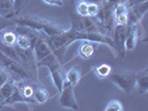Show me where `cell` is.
<instances>
[{
  "instance_id": "6da1fadb",
  "label": "cell",
  "mask_w": 148,
  "mask_h": 111,
  "mask_svg": "<svg viewBox=\"0 0 148 111\" xmlns=\"http://www.w3.org/2000/svg\"><path fill=\"white\" fill-rule=\"evenodd\" d=\"M12 22L16 23L17 26H22V27H27L30 29L36 30L38 32H40L41 35L46 36L49 40L56 38L65 31V29H62L59 25L49 21V20H46V19H42V18L37 17V16H16L12 18Z\"/></svg>"
},
{
  "instance_id": "7a4b0ae2",
  "label": "cell",
  "mask_w": 148,
  "mask_h": 111,
  "mask_svg": "<svg viewBox=\"0 0 148 111\" xmlns=\"http://www.w3.org/2000/svg\"><path fill=\"white\" fill-rule=\"evenodd\" d=\"M0 65L5 69V71L9 74L10 78L14 80H36L31 74L25 69V67L18 61L12 60L7 57L5 53L0 51ZM39 81V80H37Z\"/></svg>"
},
{
  "instance_id": "3957f363",
  "label": "cell",
  "mask_w": 148,
  "mask_h": 111,
  "mask_svg": "<svg viewBox=\"0 0 148 111\" xmlns=\"http://www.w3.org/2000/svg\"><path fill=\"white\" fill-rule=\"evenodd\" d=\"M109 80L121 91L130 95L136 88V71L132 70H115L109 74Z\"/></svg>"
},
{
  "instance_id": "277c9868",
  "label": "cell",
  "mask_w": 148,
  "mask_h": 111,
  "mask_svg": "<svg viewBox=\"0 0 148 111\" xmlns=\"http://www.w3.org/2000/svg\"><path fill=\"white\" fill-rule=\"evenodd\" d=\"M37 66L46 67L49 69L52 82H53L56 89L60 92L62 89V86H64V82H65V74H64L62 68L60 66V61L55 56V53L52 52L49 56H47L46 58L41 59L37 63Z\"/></svg>"
},
{
  "instance_id": "5b68a950",
  "label": "cell",
  "mask_w": 148,
  "mask_h": 111,
  "mask_svg": "<svg viewBox=\"0 0 148 111\" xmlns=\"http://www.w3.org/2000/svg\"><path fill=\"white\" fill-rule=\"evenodd\" d=\"M115 5L116 3L114 1L105 0L104 2L99 3V12H98L97 17H95L97 20L103 25L106 35L108 31H111L112 27H114V22H115L114 7H115Z\"/></svg>"
},
{
  "instance_id": "8992f818",
  "label": "cell",
  "mask_w": 148,
  "mask_h": 111,
  "mask_svg": "<svg viewBox=\"0 0 148 111\" xmlns=\"http://www.w3.org/2000/svg\"><path fill=\"white\" fill-rule=\"evenodd\" d=\"M59 106L62 108H68V109H73L75 111L79 110V107L77 104V100L75 98V92H74V86L71 83L65 80L62 89L60 91L59 100H58Z\"/></svg>"
},
{
  "instance_id": "52a82bcc",
  "label": "cell",
  "mask_w": 148,
  "mask_h": 111,
  "mask_svg": "<svg viewBox=\"0 0 148 111\" xmlns=\"http://www.w3.org/2000/svg\"><path fill=\"white\" fill-rule=\"evenodd\" d=\"M126 30L127 25H116L114 28V37L112 42L115 44L116 51L118 56L125 57L126 56V48H125V40H126Z\"/></svg>"
},
{
  "instance_id": "ba28073f",
  "label": "cell",
  "mask_w": 148,
  "mask_h": 111,
  "mask_svg": "<svg viewBox=\"0 0 148 111\" xmlns=\"http://www.w3.org/2000/svg\"><path fill=\"white\" fill-rule=\"evenodd\" d=\"M50 53H52V49L50 42H49V39L42 35L34 47V54H35V59L37 61V63L41 59L49 56Z\"/></svg>"
},
{
  "instance_id": "9c48e42d",
  "label": "cell",
  "mask_w": 148,
  "mask_h": 111,
  "mask_svg": "<svg viewBox=\"0 0 148 111\" xmlns=\"http://www.w3.org/2000/svg\"><path fill=\"white\" fill-rule=\"evenodd\" d=\"M147 9H148L147 1L130 6L129 9H128V21H127V26L134 25V23H139L141 18L146 14Z\"/></svg>"
},
{
  "instance_id": "30bf717a",
  "label": "cell",
  "mask_w": 148,
  "mask_h": 111,
  "mask_svg": "<svg viewBox=\"0 0 148 111\" xmlns=\"http://www.w3.org/2000/svg\"><path fill=\"white\" fill-rule=\"evenodd\" d=\"M139 38V23H134L127 26L125 48L127 50H134Z\"/></svg>"
},
{
  "instance_id": "8fae6325",
  "label": "cell",
  "mask_w": 148,
  "mask_h": 111,
  "mask_svg": "<svg viewBox=\"0 0 148 111\" xmlns=\"http://www.w3.org/2000/svg\"><path fill=\"white\" fill-rule=\"evenodd\" d=\"M0 16L6 20L15 17V0H0Z\"/></svg>"
},
{
  "instance_id": "7c38bea8",
  "label": "cell",
  "mask_w": 148,
  "mask_h": 111,
  "mask_svg": "<svg viewBox=\"0 0 148 111\" xmlns=\"http://www.w3.org/2000/svg\"><path fill=\"white\" fill-rule=\"evenodd\" d=\"M136 87L139 93L145 95L148 91V69L144 68L139 71H136Z\"/></svg>"
},
{
  "instance_id": "4fadbf2b",
  "label": "cell",
  "mask_w": 148,
  "mask_h": 111,
  "mask_svg": "<svg viewBox=\"0 0 148 111\" xmlns=\"http://www.w3.org/2000/svg\"><path fill=\"white\" fill-rule=\"evenodd\" d=\"M34 99L38 104H45L48 99H49V92L48 90L45 88L41 84V82L39 81L35 84L34 89Z\"/></svg>"
},
{
  "instance_id": "5bb4252c",
  "label": "cell",
  "mask_w": 148,
  "mask_h": 111,
  "mask_svg": "<svg viewBox=\"0 0 148 111\" xmlns=\"http://www.w3.org/2000/svg\"><path fill=\"white\" fill-rule=\"evenodd\" d=\"M16 91V82L12 78H10L1 88H0V104L3 102Z\"/></svg>"
},
{
  "instance_id": "9a60e30c",
  "label": "cell",
  "mask_w": 148,
  "mask_h": 111,
  "mask_svg": "<svg viewBox=\"0 0 148 111\" xmlns=\"http://www.w3.org/2000/svg\"><path fill=\"white\" fill-rule=\"evenodd\" d=\"M95 51H96V48L94 46V42H90V41H82V44L78 48V53L84 59L91 58Z\"/></svg>"
},
{
  "instance_id": "2e32d148",
  "label": "cell",
  "mask_w": 148,
  "mask_h": 111,
  "mask_svg": "<svg viewBox=\"0 0 148 111\" xmlns=\"http://www.w3.org/2000/svg\"><path fill=\"white\" fill-rule=\"evenodd\" d=\"M80 79H82V69H80V67H77V66L73 67L65 74V80L68 81L69 83H71L74 87L80 81Z\"/></svg>"
},
{
  "instance_id": "e0dca14e",
  "label": "cell",
  "mask_w": 148,
  "mask_h": 111,
  "mask_svg": "<svg viewBox=\"0 0 148 111\" xmlns=\"http://www.w3.org/2000/svg\"><path fill=\"white\" fill-rule=\"evenodd\" d=\"M16 40H17V33L15 31L7 30L0 32V42L5 46H16Z\"/></svg>"
},
{
  "instance_id": "ac0fdd59",
  "label": "cell",
  "mask_w": 148,
  "mask_h": 111,
  "mask_svg": "<svg viewBox=\"0 0 148 111\" xmlns=\"http://www.w3.org/2000/svg\"><path fill=\"white\" fill-rule=\"evenodd\" d=\"M112 69L108 63H100L95 68V74L98 78L100 79H105V78H108L109 74H111Z\"/></svg>"
},
{
  "instance_id": "d6986e66",
  "label": "cell",
  "mask_w": 148,
  "mask_h": 111,
  "mask_svg": "<svg viewBox=\"0 0 148 111\" xmlns=\"http://www.w3.org/2000/svg\"><path fill=\"white\" fill-rule=\"evenodd\" d=\"M105 111H124V104L117 99H114L107 104Z\"/></svg>"
},
{
  "instance_id": "ffe728a7",
  "label": "cell",
  "mask_w": 148,
  "mask_h": 111,
  "mask_svg": "<svg viewBox=\"0 0 148 111\" xmlns=\"http://www.w3.org/2000/svg\"><path fill=\"white\" fill-rule=\"evenodd\" d=\"M87 6H88V2L86 1H77L76 3V14L80 17H87Z\"/></svg>"
},
{
  "instance_id": "44dd1931",
  "label": "cell",
  "mask_w": 148,
  "mask_h": 111,
  "mask_svg": "<svg viewBox=\"0 0 148 111\" xmlns=\"http://www.w3.org/2000/svg\"><path fill=\"white\" fill-rule=\"evenodd\" d=\"M99 12V3H88L87 6V16L88 17H97Z\"/></svg>"
},
{
  "instance_id": "7402d4cb",
  "label": "cell",
  "mask_w": 148,
  "mask_h": 111,
  "mask_svg": "<svg viewBox=\"0 0 148 111\" xmlns=\"http://www.w3.org/2000/svg\"><path fill=\"white\" fill-rule=\"evenodd\" d=\"M29 0H15V14L18 16L22 11V9L26 7ZM15 16V17H16Z\"/></svg>"
},
{
  "instance_id": "603a6c76",
  "label": "cell",
  "mask_w": 148,
  "mask_h": 111,
  "mask_svg": "<svg viewBox=\"0 0 148 111\" xmlns=\"http://www.w3.org/2000/svg\"><path fill=\"white\" fill-rule=\"evenodd\" d=\"M9 79H10L9 74L5 71V69H3V68L1 67V65H0V88H1V87H2Z\"/></svg>"
},
{
  "instance_id": "cb8c5ba5",
  "label": "cell",
  "mask_w": 148,
  "mask_h": 111,
  "mask_svg": "<svg viewBox=\"0 0 148 111\" xmlns=\"http://www.w3.org/2000/svg\"><path fill=\"white\" fill-rule=\"evenodd\" d=\"M42 1L50 6H58V7L64 6V0H42Z\"/></svg>"
},
{
  "instance_id": "d4e9b609",
  "label": "cell",
  "mask_w": 148,
  "mask_h": 111,
  "mask_svg": "<svg viewBox=\"0 0 148 111\" xmlns=\"http://www.w3.org/2000/svg\"><path fill=\"white\" fill-rule=\"evenodd\" d=\"M148 0H126V2L128 3V6H133V5H136V3H141V2H146Z\"/></svg>"
},
{
  "instance_id": "484cf974",
  "label": "cell",
  "mask_w": 148,
  "mask_h": 111,
  "mask_svg": "<svg viewBox=\"0 0 148 111\" xmlns=\"http://www.w3.org/2000/svg\"><path fill=\"white\" fill-rule=\"evenodd\" d=\"M74 1H86L88 3H101L105 0H74Z\"/></svg>"
},
{
  "instance_id": "4316f807",
  "label": "cell",
  "mask_w": 148,
  "mask_h": 111,
  "mask_svg": "<svg viewBox=\"0 0 148 111\" xmlns=\"http://www.w3.org/2000/svg\"><path fill=\"white\" fill-rule=\"evenodd\" d=\"M121 1H126V0H116V3L117 2H121Z\"/></svg>"
},
{
  "instance_id": "83f0119b",
  "label": "cell",
  "mask_w": 148,
  "mask_h": 111,
  "mask_svg": "<svg viewBox=\"0 0 148 111\" xmlns=\"http://www.w3.org/2000/svg\"><path fill=\"white\" fill-rule=\"evenodd\" d=\"M2 20H6V19H2V18H1V16H0V21H2Z\"/></svg>"
},
{
  "instance_id": "f1b7e54d",
  "label": "cell",
  "mask_w": 148,
  "mask_h": 111,
  "mask_svg": "<svg viewBox=\"0 0 148 111\" xmlns=\"http://www.w3.org/2000/svg\"><path fill=\"white\" fill-rule=\"evenodd\" d=\"M108 1H114V2L116 3V0H108Z\"/></svg>"
},
{
  "instance_id": "f546056e",
  "label": "cell",
  "mask_w": 148,
  "mask_h": 111,
  "mask_svg": "<svg viewBox=\"0 0 148 111\" xmlns=\"http://www.w3.org/2000/svg\"><path fill=\"white\" fill-rule=\"evenodd\" d=\"M0 30H1V27H0Z\"/></svg>"
}]
</instances>
